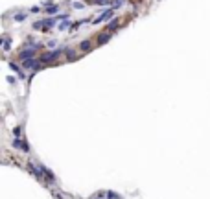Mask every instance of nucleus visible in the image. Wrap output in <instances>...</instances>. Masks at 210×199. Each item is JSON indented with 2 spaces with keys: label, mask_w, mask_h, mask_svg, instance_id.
<instances>
[{
  "label": "nucleus",
  "mask_w": 210,
  "mask_h": 199,
  "mask_svg": "<svg viewBox=\"0 0 210 199\" xmlns=\"http://www.w3.org/2000/svg\"><path fill=\"white\" fill-rule=\"evenodd\" d=\"M70 26H72V24H70V19H64V20L59 22L57 28H59V32H64V30H70Z\"/></svg>",
  "instance_id": "obj_12"
},
{
  "label": "nucleus",
  "mask_w": 210,
  "mask_h": 199,
  "mask_svg": "<svg viewBox=\"0 0 210 199\" xmlns=\"http://www.w3.org/2000/svg\"><path fill=\"white\" fill-rule=\"evenodd\" d=\"M105 197L107 199H118L120 196H118L116 192H112V190H107V192H105Z\"/></svg>",
  "instance_id": "obj_15"
},
{
  "label": "nucleus",
  "mask_w": 210,
  "mask_h": 199,
  "mask_svg": "<svg viewBox=\"0 0 210 199\" xmlns=\"http://www.w3.org/2000/svg\"><path fill=\"white\" fill-rule=\"evenodd\" d=\"M79 50L81 52H90L92 50V42H90V39H85L79 42Z\"/></svg>",
  "instance_id": "obj_9"
},
{
  "label": "nucleus",
  "mask_w": 210,
  "mask_h": 199,
  "mask_svg": "<svg viewBox=\"0 0 210 199\" xmlns=\"http://www.w3.org/2000/svg\"><path fill=\"white\" fill-rule=\"evenodd\" d=\"M61 54H64V48H61V50H54V52H48V54H42L41 61H42V63H52V61L57 59Z\"/></svg>",
  "instance_id": "obj_3"
},
{
  "label": "nucleus",
  "mask_w": 210,
  "mask_h": 199,
  "mask_svg": "<svg viewBox=\"0 0 210 199\" xmlns=\"http://www.w3.org/2000/svg\"><path fill=\"white\" fill-rule=\"evenodd\" d=\"M44 26H42V32H50V28H54L55 24H59V19L57 17H50V19H42Z\"/></svg>",
  "instance_id": "obj_6"
},
{
  "label": "nucleus",
  "mask_w": 210,
  "mask_h": 199,
  "mask_svg": "<svg viewBox=\"0 0 210 199\" xmlns=\"http://www.w3.org/2000/svg\"><path fill=\"white\" fill-rule=\"evenodd\" d=\"M42 44H35V46H30V48H26V50H22L21 54H19V57L21 59H28V57H33L35 56V52L41 48Z\"/></svg>",
  "instance_id": "obj_4"
},
{
  "label": "nucleus",
  "mask_w": 210,
  "mask_h": 199,
  "mask_svg": "<svg viewBox=\"0 0 210 199\" xmlns=\"http://www.w3.org/2000/svg\"><path fill=\"white\" fill-rule=\"evenodd\" d=\"M9 66H11V68H13V70H15V72H17V74H19V78H24V74H22L21 66H17V65H15V63H9Z\"/></svg>",
  "instance_id": "obj_16"
},
{
  "label": "nucleus",
  "mask_w": 210,
  "mask_h": 199,
  "mask_svg": "<svg viewBox=\"0 0 210 199\" xmlns=\"http://www.w3.org/2000/svg\"><path fill=\"white\" fill-rule=\"evenodd\" d=\"M21 133H22V127H21V125H17V127H15V129H13V135H15V137H19V138H21Z\"/></svg>",
  "instance_id": "obj_19"
},
{
  "label": "nucleus",
  "mask_w": 210,
  "mask_h": 199,
  "mask_svg": "<svg viewBox=\"0 0 210 199\" xmlns=\"http://www.w3.org/2000/svg\"><path fill=\"white\" fill-rule=\"evenodd\" d=\"M9 48H11V41L9 37H4V52H9Z\"/></svg>",
  "instance_id": "obj_17"
},
{
  "label": "nucleus",
  "mask_w": 210,
  "mask_h": 199,
  "mask_svg": "<svg viewBox=\"0 0 210 199\" xmlns=\"http://www.w3.org/2000/svg\"><path fill=\"white\" fill-rule=\"evenodd\" d=\"M28 168L33 172V175H35L37 179H44V170H42V166L35 164V162H28Z\"/></svg>",
  "instance_id": "obj_5"
},
{
  "label": "nucleus",
  "mask_w": 210,
  "mask_h": 199,
  "mask_svg": "<svg viewBox=\"0 0 210 199\" xmlns=\"http://www.w3.org/2000/svg\"><path fill=\"white\" fill-rule=\"evenodd\" d=\"M114 17V7H107L105 11H102L96 19L92 20V24H100V22H105V20H109V19H112Z\"/></svg>",
  "instance_id": "obj_2"
},
{
  "label": "nucleus",
  "mask_w": 210,
  "mask_h": 199,
  "mask_svg": "<svg viewBox=\"0 0 210 199\" xmlns=\"http://www.w3.org/2000/svg\"><path fill=\"white\" fill-rule=\"evenodd\" d=\"M118 26H120V20H118V19H112L109 24H107V32H114Z\"/></svg>",
  "instance_id": "obj_11"
},
{
  "label": "nucleus",
  "mask_w": 210,
  "mask_h": 199,
  "mask_svg": "<svg viewBox=\"0 0 210 199\" xmlns=\"http://www.w3.org/2000/svg\"><path fill=\"white\" fill-rule=\"evenodd\" d=\"M88 2H90V4H92V2H94V0H88Z\"/></svg>",
  "instance_id": "obj_22"
},
{
  "label": "nucleus",
  "mask_w": 210,
  "mask_h": 199,
  "mask_svg": "<svg viewBox=\"0 0 210 199\" xmlns=\"http://www.w3.org/2000/svg\"><path fill=\"white\" fill-rule=\"evenodd\" d=\"M13 148L21 149V151H24V153H28V151H30V146H28L24 140H21L19 137H15V138H13Z\"/></svg>",
  "instance_id": "obj_7"
},
{
  "label": "nucleus",
  "mask_w": 210,
  "mask_h": 199,
  "mask_svg": "<svg viewBox=\"0 0 210 199\" xmlns=\"http://www.w3.org/2000/svg\"><path fill=\"white\" fill-rule=\"evenodd\" d=\"M59 11V6L57 4H54V6H50V7H44V13H48V15H55Z\"/></svg>",
  "instance_id": "obj_13"
},
{
  "label": "nucleus",
  "mask_w": 210,
  "mask_h": 199,
  "mask_svg": "<svg viewBox=\"0 0 210 199\" xmlns=\"http://www.w3.org/2000/svg\"><path fill=\"white\" fill-rule=\"evenodd\" d=\"M94 199H102V197H94Z\"/></svg>",
  "instance_id": "obj_23"
},
{
  "label": "nucleus",
  "mask_w": 210,
  "mask_h": 199,
  "mask_svg": "<svg viewBox=\"0 0 210 199\" xmlns=\"http://www.w3.org/2000/svg\"><path fill=\"white\" fill-rule=\"evenodd\" d=\"M41 59H35V57H28V59H22V68L26 70H39L41 68Z\"/></svg>",
  "instance_id": "obj_1"
},
{
  "label": "nucleus",
  "mask_w": 210,
  "mask_h": 199,
  "mask_svg": "<svg viewBox=\"0 0 210 199\" xmlns=\"http://www.w3.org/2000/svg\"><path fill=\"white\" fill-rule=\"evenodd\" d=\"M92 4H94V6H109V4H111V0H94V2H92Z\"/></svg>",
  "instance_id": "obj_18"
},
{
  "label": "nucleus",
  "mask_w": 210,
  "mask_h": 199,
  "mask_svg": "<svg viewBox=\"0 0 210 199\" xmlns=\"http://www.w3.org/2000/svg\"><path fill=\"white\" fill-rule=\"evenodd\" d=\"M72 6H74L76 9H83V7H85V4H83V2H74Z\"/></svg>",
  "instance_id": "obj_20"
},
{
  "label": "nucleus",
  "mask_w": 210,
  "mask_h": 199,
  "mask_svg": "<svg viewBox=\"0 0 210 199\" xmlns=\"http://www.w3.org/2000/svg\"><path fill=\"white\" fill-rule=\"evenodd\" d=\"M111 37H112V32H107V30H105V32H102V33L98 35V44H105V42L111 39Z\"/></svg>",
  "instance_id": "obj_8"
},
{
  "label": "nucleus",
  "mask_w": 210,
  "mask_h": 199,
  "mask_svg": "<svg viewBox=\"0 0 210 199\" xmlns=\"http://www.w3.org/2000/svg\"><path fill=\"white\" fill-rule=\"evenodd\" d=\"M64 54H66V59L68 61H76L78 59V52L72 50V48H64Z\"/></svg>",
  "instance_id": "obj_10"
},
{
  "label": "nucleus",
  "mask_w": 210,
  "mask_h": 199,
  "mask_svg": "<svg viewBox=\"0 0 210 199\" xmlns=\"http://www.w3.org/2000/svg\"><path fill=\"white\" fill-rule=\"evenodd\" d=\"M55 44H57V42H55V41H50V42H48V48H54V46H55Z\"/></svg>",
  "instance_id": "obj_21"
},
{
  "label": "nucleus",
  "mask_w": 210,
  "mask_h": 199,
  "mask_svg": "<svg viewBox=\"0 0 210 199\" xmlns=\"http://www.w3.org/2000/svg\"><path fill=\"white\" fill-rule=\"evenodd\" d=\"M13 20H15V22H22V20H26V13H15V15H13Z\"/></svg>",
  "instance_id": "obj_14"
}]
</instances>
